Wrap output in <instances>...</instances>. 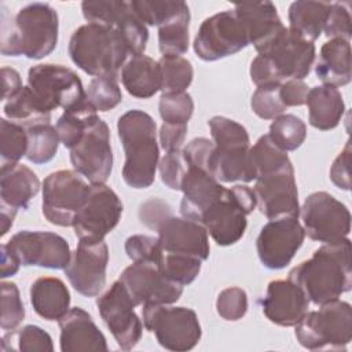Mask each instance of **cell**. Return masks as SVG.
<instances>
[{"mask_svg":"<svg viewBox=\"0 0 352 352\" xmlns=\"http://www.w3.org/2000/svg\"><path fill=\"white\" fill-rule=\"evenodd\" d=\"M287 279L294 282L315 305L338 300L352 287L351 241L344 238L323 243L311 258L292 268Z\"/></svg>","mask_w":352,"mask_h":352,"instance_id":"1","label":"cell"},{"mask_svg":"<svg viewBox=\"0 0 352 352\" xmlns=\"http://www.w3.org/2000/svg\"><path fill=\"white\" fill-rule=\"evenodd\" d=\"M58 30V12L48 3H30L10 21L3 11L0 51L6 56L43 59L55 50Z\"/></svg>","mask_w":352,"mask_h":352,"instance_id":"2","label":"cell"},{"mask_svg":"<svg viewBox=\"0 0 352 352\" xmlns=\"http://www.w3.org/2000/svg\"><path fill=\"white\" fill-rule=\"evenodd\" d=\"M117 132L125 153L124 182L136 190L150 187L160 162L155 121L143 110H128L120 116Z\"/></svg>","mask_w":352,"mask_h":352,"instance_id":"3","label":"cell"},{"mask_svg":"<svg viewBox=\"0 0 352 352\" xmlns=\"http://www.w3.org/2000/svg\"><path fill=\"white\" fill-rule=\"evenodd\" d=\"M67 51L72 62L87 74L113 80L118 78V72L131 55L117 29L89 22L73 32Z\"/></svg>","mask_w":352,"mask_h":352,"instance_id":"4","label":"cell"},{"mask_svg":"<svg viewBox=\"0 0 352 352\" xmlns=\"http://www.w3.org/2000/svg\"><path fill=\"white\" fill-rule=\"evenodd\" d=\"M214 148L210 158V173L223 183L256 180L250 157V139L246 128L223 116L208 121Z\"/></svg>","mask_w":352,"mask_h":352,"instance_id":"5","label":"cell"},{"mask_svg":"<svg viewBox=\"0 0 352 352\" xmlns=\"http://www.w3.org/2000/svg\"><path fill=\"white\" fill-rule=\"evenodd\" d=\"M296 338L307 349H345L352 340V307L334 300L308 311L296 324Z\"/></svg>","mask_w":352,"mask_h":352,"instance_id":"6","label":"cell"},{"mask_svg":"<svg viewBox=\"0 0 352 352\" xmlns=\"http://www.w3.org/2000/svg\"><path fill=\"white\" fill-rule=\"evenodd\" d=\"M142 316L144 329L154 333L158 344L168 351H190L201 340V323L191 308L147 304L142 308Z\"/></svg>","mask_w":352,"mask_h":352,"instance_id":"7","label":"cell"},{"mask_svg":"<svg viewBox=\"0 0 352 352\" xmlns=\"http://www.w3.org/2000/svg\"><path fill=\"white\" fill-rule=\"evenodd\" d=\"M28 87L48 113L58 107L73 109L87 100V94L77 73L63 65L40 63L29 69Z\"/></svg>","mask_w":352,"mask_h":352,"instance_id":"8","label":"cell"},{"mask_svg":"<svg viewBox=\"0 0 352 352\" xmlns=\"http://www.w3.org/2000/svg\"><path fill=\"white\" fill-rule=\"evenodd\" d=\"M41 212L44 217L59 227H73L74 220L89 194L88 184L80 173L60 169L50 173L43 182Z\"/></svg>","mask_w":352,"mask_h":352,"instance_id":"9","label":"cell"},{"mask_svg":"<svg viewBox=\"0 0 352 352\" xmlns=\"http://www.w3.org/2000/svg\"><path fill=\"white\" fill-rule=\"evenodd\" d=\"M300 216L305 235L312 241L333 243L349 235V209L326 191H316L308 195L300 208Z\"/></svg>","mask_w":352,"mask_h":352,"instance_id":"10","label":"cell"},{"mask_svg":"<svg viewBox=\"0 0 352 352\" xmlns=\"http://www.w3.org/2000/svg\"><path fill=\"white\" fill-rule=\"evenodd\" d=\"M249 44L248 33L238 15L234 10H226L201 23L192 45L199 59L213 62L234 55Z\"/></svg>","mask_w":352,"mask_h":352,"instance_id":"11","label":"cell"},{"mask_svg":"<svg viewBox=\"0 0 352 352\" xmlns=\"http://www.w3.org/2000/svg\"><path fill=\"white\" fill-rule=\"evenodd\" d=\"M70 162L77 173L91 184H104L113 170L110 129L98 116L84 131L80 140L69 150Z\"/></svg>","mask_w":352,"mask_h":352,"instance_id":"12","label":"cell"},{"mask_svg":"<svg viewBox=\"0 0 352 352\" xmlns=\"http://www.w3.org/2000/svg\"><path fill=\"white\" fill-rule=\"evenodd\" d=\"M96 307L104 324L122 351H131L138 345L143 334V322L135 312L136 304L125 286L116 280L96 300Z\"/></svg>","mask_w":352,"mask_h":352,"instance_id":"13","label":"cell"},{"mask_svg":"<svg viewBox=\"0 0 352 352\" xmlns=\"http://www.w3.org/2000/svg\"><path fill=\"white\" fill-rule=\"evenodd\" d=\"M122 214V202L106 184H91L89 194L78 212L73 230L78 239L102 241L116 228Z\"/></svg>","mask_w":352,"mask_h":352,"instance_id":"14","label":"cell"},{"mask_svg":"<svg viewBox=\"0 0 352 352\" xmlns=\"http://www.w3.org/2000/svg\"><path fill=\"white\" fill-rule=\"evenodd\" d=\"M23 267L65 270L70 261L67 241L55 232L23 230L14 234L6 243Z\"/></svg>","mask_w":352,"mask_h":352,"instance_id":"15","label":"cell"},{"mask_svg":"<svg viewBox=\"0 0 352 352\" xmlns=\"http://www.w3.org/2000/svg\"><path fill=\"white\" fill-rule=\"evenodd\" d=\"M305 231L297 217L270 220L260 230L256 249L261 264L270 270H282L290 264L302 246Z\"/></svg>","mask_w":352,"mask_h":352,"instance_id":"16","label":"cell"},{"mask_svg":"<svg viewBox=\"0 0 352 352\" xmlns=\"http://www.w3.org/2000/svg\"><path fill=\"white\" fill-rule=\"evenodd\" d=\"M109 248L104 239H80L63 270L70 285L84 297H96L106 285Z\"/></svg>","mask_w":352,"mask_h":352,"instance_id":"17","label":"cell"},{"mask_svg":"<svg viewBox=\"0 0 352 352\" xmlns=\"http://www.w3.org/2000/svg\"><path fill=\"white\" fill-rule=\"evenodd\" d=\"M316 48L312 41L285 28L258 55L267 56L279 78L304 80L315 62Z\"/></svg>","mask_w":352,"mask_h":352,"instance_id":"18","label":"cell"},{"mask_svg":"<svg viewBox=\"0 0 352 352\" xmlns=\"http://www.w3.org/2000/svg\"><path fill=\"white\" fill-rule=\"evenodd\" d=\"M253 191L258 210L268 220L282 217L298 219V190L293 165L257 177Z\"/></svg>","mask_w":352,"mask_h":352,"instance_id":"19","label":"cell"},{"mask_svg":"<svg viewBox=\"0 0 352 352\" xmlns=\"http://www.w3.org/2000/svg\"><path fill=\"white\" fill-rule=\"evenodd\" d=\"M118 280L136 305H170L183 293V286L169 280L154 263H133L121 272Z\"/></svg>","mask_w":352,"mask_h":352,"instance_id":"20","label":"cell"},{"mask_svg":"<svg viewBox=\"0 0 352 352\" xmlns=\"http://www.w3.org/2000/svg\"><path fill=\"white\" fill-rule=\"evenodd\" d=\"M154 231L158 234L157 239L161 252L187 254L202 261L209 258V234L202 224L170 213Z\"/></svg>","mask_w":352,"mask_h":352,"instance_id":"21","label":"cell"},{"mask_svg":"<svg viewBox=\"0 0 352 352\" xmlns=\"http://www.w3.org/2000/svg\"><path fill=\"white\" fill-rule=\"evenodd\" d=\"M265 318L283 327L296 326L308 312L309 300L290 279H276L268 283L265 296L260 300Z\"/></svg>","mask_w":352,"mask_h":352,"instance_id":"22","label":"cell"},{"mask_svg":"<svg viewBox=\"0 0 352 352\" xmlns=\"http://www.w3.org/2000/svg\"><path fill=\"white\" fill-rule=\"evenodd\" d=\"M246 213L235 201L230 188L201 217L199 224L205 227L212 239L220 246L236 243L246 231Z\"/></svg>","mask_w":352,"mask_h":352,"instance_id":"23","label":"cell"},{"mask_svg":"<svg viewBox=\"0 0 352 352\" xmlns=\"http://www.w3.org/2000/svg\"><path fill=\"white\" fill-rule=\"evenodd\" d=\"M180 191L182 216L199 223L202 214L226 194L227 188L208 170L188 165Z\"/></svg>","mask_w":352,"mask_h":352,"instance_id":"24","label":"cell"},{"mask_svg":"<svg viewBox=\"0 0 352 352\" xmlns=\"http://www.w3.org/2000/svg\"><path fill=\"white\" fill-rule=\"evenodd\" d=\"M60 351H107L103 333L95 324L92 316L80 307L69 309L59 320Z\"/></svg>","mask_w":352,"mask_h":352,"instance_id":"25","label":"cell"},{"mask_svg":"<svg viewBox=\"0 0 352 352\" xmlns=\"http://www.w3.org/2000/svg\"><path fill=\"white\" fill-rule=\"evenodd\" d=\"M232 10L245 26L249 43L258 54L286 28L271 1L235 4Z\"/></svg>","mask_w":352,"mask_h":352,"instance_id":"26","label":"cell"},{"mask_svg":"<svg viewBox=\"0 0 352 352\" xmlns=\"http://www.w3.org/2000/svg\"><path fill=\"white\" fill-rule=\"evenodd\" d=\"M40 180L37 175L26 165L16 164L14 166L0 169V201L1 206L14 210L28 209L32 198L40 191Z\"/></svg>","mask_w":352,"mask_h":352,"instance_id":"27","label":"cell"},{"mask_svg":"<svg viewBox=\"0 0 352 352\" xmlns=\"http://www.w3.org/2000/svg\"><path fill=\"white\" fill-rule=\"evenodd\" d=\"M316 77L323 85L344 87L351 82V44L344 38H330L320 48L315 66Z\"/></svg>","mask_w":352,"mask_h":352,"instance_id":"28","label":"cell"},{"mask_svg":"<svg viewBox=\"0 0 352 352\" xmlns=\"http://www.w3.org/2000/svg\"><path fill=\"white\" fill-rule=\"evenodd\" d=\"M29 294L34 312L45 320H59L70 309V292L59 278H37Z\"/></svg>","mask_w":352,"mask_h":352,"instance_id":"29","label":"cell"},{"mask_svg":"<svg viewBox=\"0 0 352 352\" xmlns=\"http://www.w3.org/2000/svg\"><path fill=\"white\" fill-rule=\"evenodd\" d=\"M305 104L308 106L309 124L319 131L334 129L345 113L341 92L330 85L309 88Z\"/></svg>","mask_w":352,"mask_h":352,"instance_id":"30","label":"cell"},{"mask_svg":"<svg viewBox=\"0 0 352 352\" xmlns=\"http://www.w3.org/2000/svg\"><path fill=\"white\" fill-rule=\"evenodd\" d=\"M121 82L126 92L139 99H147L161 91L158 60L142 54L131 56L121 69Z\"/></svg>","mask_w":352,"mask_h":352,"instance_id":"31","label":"cell"},{"mask_svg":"<svg viewBox=\"0 0 352 352\" xmlns=\"http://www.w3.org/2000/svg\"><path fill=\"white\" fill-rule=\"evenodd\" d=\"M331 3L298 0L289 7V29L308 41H315L323 33V28Z\"/></svg>","mask_w":352,"mask_h":352,"instance_id":"32","label":"cell"},{"mask_svg":"<svg viewBox=\"0 0 352 352\" xmlns=\"http://www.w3.org/2000/svg\"><path fill=\"white\" fill-rule=\"evenodd\" d=\"M3 111L4 116L10 118V121H14L25 128L34 124L51 121V113L43 109V106L38 103L34 94L28 85L23 87L16 95L4 102Z\"/></svg>","mask_w":352,"mask_h":352,"instance_id":"33","label":"cell"},{"mask_svg":"<svg viewBox=\"0 0 352 352\" xmlns=\"http://www.w3.org/2000/svg\"><path fill=\"white\" fill-rule=\"evenodd\" d=\"M98 117V111L94 106L85 100L81 104L65 110L63 114L56 121V131L60 139V143L66 148H72L82 136L87 126Z\"/></svg>","mask_w":352,"mask_h":352,"instance_id":"34","label":"cell"},{"mask_svg":"<svg viewBox=\"0 0 352 352\" xmlns=\"http://www.w3.org/2000/svg\"><path fill=\"white\" fill-rule=\"evenodd\" d=\"M28 151L26 158L33 164H45L58 153L60 143L58 131L51 122H40L26 128Z\"/></svg>","mask_w":352,"mask_h":352,"instance_id":"35","label":"cell"},{"mask_svg":"<svg viewBox=\"0 0 352 352\" xmlns=\"http://www.w3.org/2000/svg\"><path fill=\"white\" fill-rule=\"evenodd\" d=\"M1 351H22V352H34V351H54V344L51 336L36 324H26L23 327H16L8 330L1 337Z\"/></svg>","mask_w":352,"mask_h":352,"instance_id":"36","label":"cell"},{"mask_svg":"<svg viewBox=\"0 0 352 352\" xmlns=\"http://www.w3.org/2000/svg\"><path fill=\"white\" fill-rule=\"evenodd\" d=\"M190 8L158 26V47L162 55H183L188 50Z\"/></svg>","mask_w":352,"mask_h":352,"instance_id":"37","label":"cell"},{"mask_svg":"<svg viewBox=\"0 0 352 352\" xmlns=\"http://www.w3.org/2000/svg\"><path fill=\"white\" fill-rule=\"evenodd\" d=\"M161 72V92H186L191 85L194 69L188 59L180 55H162L158 60Z\"/></svg>","mask_w":352,"mask_h":352,"instance_id":"38","label":"cell"},{"mask_svg":"<svg viewBox=\"0 0 352 352\" xmlns=\"http://www.w3.org/2000/svg\"><path fill=\"white\" fill-rule=\"evenodd\" d=\"M28 151L26 128L6 118L0 120V169L19 164Z\"/></svg>","mask_w":352,"mask_h":352,"instance_id":"39","label":"cell"},{"mask_svg":"<svg viewBox=\"0 0 352 352\" xmlns=\"http://www.w3.org/2000/svg\"><path fill=\"white\" fill-rule=\"evenodd\" d=\"M250 157L256 179L293 165L287 153L279 148L268 135L260 136L250 147Z\"/></svg>","mask_w":352,"mask_h":352,"instance_id":"40","label":"cell"},{"mask_svg":"<svg viewBox=\"0 0 352 352\" xmlns=\"http://www.w3.org/2000/svg\"><path fill=\"white\" fill-rule=\"evenodd\" d=\"M270 139L282 150L294 151L297 150L307 138L305 122L294 114H280L274 118L267 133Z\"/></svg>","mask_w":352,"mask_h":352,"instance_id":"41","label":"cell"},{"mask_svg":"<svg viewBox=\"0 0 352 352\" xmlns=\"http://www.w3.org/2000/svg\"><path fill=\"white\" fill-rule=\"evenodd\" d=\"M129 4L146 26H161L180 12L188 10L187 3L182 0H132Z\"/></svg>","mask_w":352,"mask_h":352,"instance_id":"42","label":"cell"},{"mask_svg":"<svg viewBox=\"0 0 352 352\" xmlns=\"http://www.w3.org/2000/svg\"><path fill=\"white\" fill-rule=\"evenodd\" d=\"M157 267L169 280L186 286L194 282L198 276L202 267V260L187 254L161 252Z\"/></svg>","mask_w":352,"mask_h":352,"instance_id":"43","label":"cell"},{"mask_svg":"<svg viewBox=\"0 0 352 352\" xmlns=\"http://www.w3.org/2000/svg\"><path fill=\"white\" fill-rule=\"evenodd\" d=\"M85 94L87 100L94 106L96 111H109L117 107L122 100V94L117 80L106 77L92 78Z\"/></svg>","mask_w":352,"mask_h":352,"instance_id":"44","label":"cell"},{"mask_svg":"<svg viewBox=\"0 0 352 352\" xmlns=\"http://www.w3.org/2000/svg\"><path fill=\"white\" fill-rule=\"evenodd\" d=\"M158 111L166 124H188L194 113V100L188 92L162 94Z\"/></svg>","mask_w":352,"mask_h":352,"instance_id":"45","label":"cell"},{"mask_svg":"<svg viewBox=\"0 0 352 352\" xmlns=\"http://www.w3.org/2000/svg\"><path fill=\"white\" fill-rule=\"evenodd\" d=\"M25 319V307L19 289L14 282H1L0 327L6 331L16 329Z\"/></svg>","mask_w":352,"mask_h":352,"instance_id":"46","label":"cell"},{"mask_svg":"<svg viewBox=\"0 0 352 352\" xmlns=\"http://www.w3.org/2000/svg\"><path fill=\"white\" fill-rule=\"evenodd\" d=\"M279 85H264L257 87L250 99V106L253 113L263 120H274L280 114H285L287 109L279 95Z\"/></svg>","mask_w":352,"mask_h":352,"instance_id":"47","label":"cell"},{"mask_svg":"<svg viewBox=\"0 0 352 352\" xmlns=\"http://www.w3.org/2000/svg\"><path fill=\"white\" fill-rule=\"evenodd\" d=\"M216 311L224 320L235 322L248 312V294L243 289L231 286L221 290L216 300Z\"/></svg>","mask_w":352,"mask_h":352,"instance_id":"48","label":"cell"},{"mask_svg":"<svg viewBox=\"0 0 352 352\" xmlns=\"http://www.w3.org/2000/svg\"><path fill=\"white\" fill-rule=\"evenodd\" d=\"M125 253L133 263L157 264L161 256L158 239L144 234H135L125 241Z\"/></svg>","mask_w":352,"mask_h":352,"instance_id":"49","label":"cell"},{"mask_svg":"<svg viewBox=\"0 0 352 352\" xmlns=\"http://www.w3.org/2000/svg\"><path fill=\"white\" fill-rule=\"evenodd\" d=\"M187 169L188 165L182 150L166 153L158 162V170L162 183L175 191H180L182 182Z\"/></svg>","mask_w":352,"mask_h":352,"instance_id":"50","label":"cell"},{"mask_svg":"<svg viewBox=\"0 0 352 352\" xmlns=\"http://www.w3.org/2000/svg\"><path fill=\"white\" fill-rule=\"evenodd\" d=\"M351 12L346 3H331L323 33L329 38H344L351 40Z\"/></svg>","mask_w":352,"mask_h":352,"instance_id":"51","label":"cell"},{"mask_svg":"<svg viewBox=\"0 0 352 352\" xmlns=\"http://www.w3.org/2000/svg\"><path fill=\"white\" fill-rule=\"evenodd\" d=\"M213 148L214 143L212 140L206 138H195L182 150V153L184 155L187 165L205 169L210 173V158Z\"/></svg>","mask_w":352,"mask_h":352,"instance_id":"52","label":"cell"},{"mask_svg":"<svg viewBox=\"0 0 352 352\" xmlns=\"http://www.w3.org/2000/svg\"><path fill=\"white\" fill-rule=\"evenodd\" d=\"M170 213V205L161 198H150L139 206V220L150 230H155L157 226Z\"/></svg>","mask_w":352,"mask_h":352,"instance_id":"53","label":"cell"},{"mask_svg":"<svg viewBox=\"0 0 352 352\" xmlns=\"http://www.w3.org/2000/svg\"><path fill=\"white\" fill-rule=\"evenodd\" d=\"M250 78L257 87L282 84L271 60L264 55H257L250 63Z\"/></svg>","mask_w":352,"mask_h":352,"instance_id":"54","label":"cell"},{"mask_svg":"<svg viewBox=\"0 0 352 352\" xmlns=\"http://www.w3.org/2000/svg\"><path fill=\"white\" fill-rule=\"evenodd\" d=\"M349 164H351V143L346 142L344 150L336 157L330 168L331 182L341 190L348 191L351 188L349 179Z\"/></svg>","mask_w":352,"mask_h":352,"instance_id":"55","label":"cell"},{"mask_svg":"<svg viewBox=\"0 0 352 352\" xmlns=\"http://www.w3.org/2000/svg\"><path fill=\"white\" fill-rule=\"evenodd\" d=\"M187 135V124L162 122L160 129V143L166 153L180 151Z\"/></svg>","mask_w":352,"mask_h":352,"instance_id":"56","label":"cell"},{"mask_svg":"<svg viewBox=\"0 0 352 352\" xmlns=\"http://www.w3.org/2000/svg\"><path fill=\"white\" fill-rule=\"evenodd\" d=\"M308 92L309 87L302 80H286L279 85V95L286 107L305 104Z\"/></svg>","mask_w":352,"mask_h":352,"instance_id":"57","label":"cell"},{"mask_svg":"<svg viewBox=\"0 0 352 352\" xmlns=\"http://www.w3.org/2000/svg\"><path fill=\"white\" fill-rule=\"evenodd\" d=\"M1 88L4 102L16 95L23 88L21 74L12 67H1Z\"/></svg>","mask_w":352,"mask_h":352,"instance_id":"58","label":"cell"},{"mask_svg":"<svg viewBox=\"0 0 352 352\" xmlns=\"http://www.w3.org/2000/svg\"><path fill=\"white\" fill-rule=\"evenodd\" d=\"M0 271H1V278H8L15 275L19 271L21 263L15 253L6 245L3 243L0 248Z\"/></svg>","mask_w":352,"mask_h":352,"instance_id":"59","label":"cell"},{"mask_svg":"<svg viewBox=\"0 0 352 352\" xmlns=\"http://www.w3.org/2000/svg\"><path fill=\"white\" fill-rule=\"evenodd\" d=\"M16 210L0 205V220H1V235H6L14 224Z\"/></svg>","mask_w":352,"mask_h":352,"instance_id":"60","label":"cell"}]
</instances>
